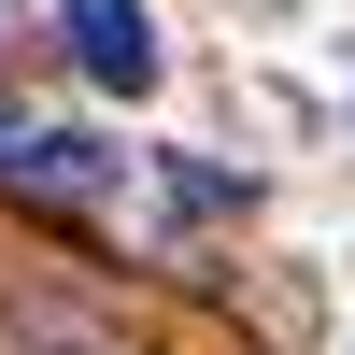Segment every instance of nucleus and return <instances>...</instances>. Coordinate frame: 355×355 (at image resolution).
Listing matches in <instances>:
<instances>
[{
  "instance_id": "obj_1",
  "label": "nucleus",
  "mask_w": 355,
  "mask_h": 355,
  "mask_svg": "<svg viewBox=\"0 0 355 355\" xmlns=\"http://www.w3.org/2000/svg\"><path fill=\"white\" fill-rule=\"evenodd\" d=\"M71 57H85V85H114V100H142V85L171 71V43H157L142 0H71Z\"/></svg>"
},
{
  "instance_id": "obj_2",
  "label": "nucleus",
  "mask_w": 355,
  "mask_h": 355,
  "mask_svg": "<svg viewBox=\"0 0 355 355\" xmlns=\"http://www.w3.org/2000/svg\"><path fill=\"white\" fill-rule=\"evenodd\" d=\"M15 185H57V199H100V185H114V142L57 128V142H28V157H15Z\"/></svg>"
}]
</instances>
